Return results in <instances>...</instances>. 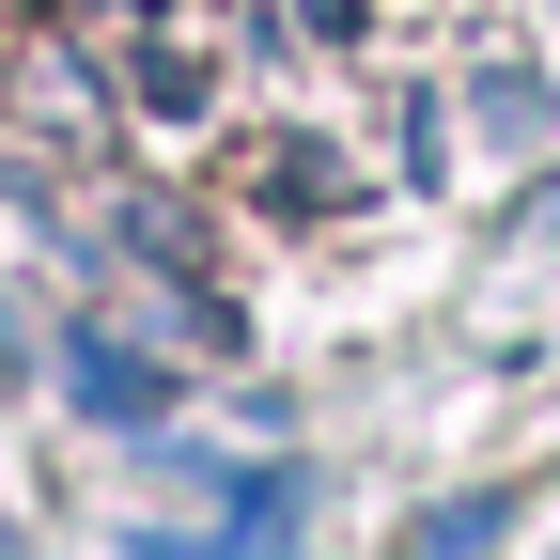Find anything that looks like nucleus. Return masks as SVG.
<instances>
[{"label": "nucleus", "instance_id": "nucleus-1", "mask_svg": "<svg viewBox=\"0 0 560 560\" xmlns=\"http://www.w3.org/2000/svg\"><path fill=\"white\" fill-rule=\"evenodd\" d=\"M125 109H140V125H202V109H219V47H202L187 16L125 32Z\"/></svg>", "mask_w": 560, "mask_h": 560}, {"label": "nucleus", "instance_id": "nucleus-2", "mask_svg": "<svg viewBox=\"0 0 560 560\" xmlns=\"http://www.w3.org/2000/svg\"><path fill=\"white\" fill-rule=\"evenodd\" d=\"M234 187L265 202V219H342V202H359V172H342L327 140H296V125H280V140H249V156H234Z\"/></svg>", "mask_w": 560, "mask_h": 560}]
</instances>
